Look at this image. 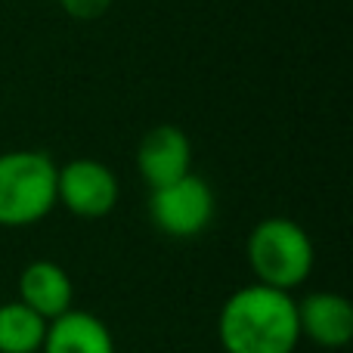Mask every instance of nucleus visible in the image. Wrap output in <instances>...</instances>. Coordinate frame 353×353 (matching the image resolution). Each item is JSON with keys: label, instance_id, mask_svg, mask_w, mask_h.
<instances>
[{"label": "nucleus", "instance_id": "obj_1", "mask_svg": "<svg viewBox=\"0 0 353 353\" xmlns=\"http://www.w3.org/2000/svg\"><path fill=\"white\" fill-rule=\"evenodd\" d=\"M217 341L223 353H294L301 344L294 298L261 282L232 292L220 307Z\"/></svg>", "mask_w": 353, "mask_h": 353}, {"label": "nucleus", "instance_id": "obj_2", "mask_svg": "<svg viewBox=\"0 0 353 353\" xmlns=\"http://www.w3.org/2000/svg\"><path fill=\"white\" fill-rule=\"evenodd\" d=\"M245 257L254 279L292 294L313 273L316 251L307 230L292 217H263L245 242Z\"/></svg>", "mask_w": 353, "mask_h": 353}, {"label": "nucleus", "instance_id": "obj_3", "mask_svg": "<svg viewBox=\"0 0 353 353\" xmlns=\"http://www.w3.org/2000/svg\"><path fill=\"white\" fill-rule=\"evenodd\" d=\"M56 165L47 152H0V226H34L56 208Z\"/></svg>", "mask_w": 353, "mask_h": 353}, {"label": "nucleus", "instance_id": "obj_4", "mask_svg": "<svg viewBox=\"0 0 353 353\" xmlns=\"http://www.w3.org/2000/svg\"><path fill=\"white\" fill-rule=\"evenodd\" d=\"M214 189L189 171L168 186L149 189V220L171 239H195L214 220Z\"/></svg>", "mask_w": 353, "mask_h": 353}, {"label": "nucleus", "instance_id": "obj_5", "mask_svg": "<svg viewBox=\"0 0 353 353\" xmlns=\"http://www.w3.org/2000/svg\"><path fill=\"white\" fill-rule=\"evenodd\" d=\"M121 183L115 171L97 159H72L56 171V205L81 220H99L115 211Z\"/></svg>", "mask_w": 353, "mask_h": 353}, {"label": "nucleus", "instance_id": "obj_6", "mask_svg": "<svg viewBox=\"0 0 353 353\" xmlns=\"http://www.w3.org/2000/svg\"><path fill=\"white\" fill-rule=\"evenodd\" d=\"M137 171L149 189L168 186L192 171V143L176 124H155L137 146Z\"/></svg>", "mask_w": 353, "mask_h": 353}, {"label": "nucleus", "instance_id": "obj_7", "mask_svg": "<svg viewBox=\"0 0 353 353\" xmlns=\"http://www.w3.org/2000/svg\"><path fill=\"white\" fill-rule=\"evenodd\" d=\"M298 307V332L323 350H341L353 341V304L338 292H310Z\"/></svg>", "mask_w": 353, "mask_h": 353}, {"label": "nucleus", "instance_id": "obj_8", "mask_svg": "<svg viewBox=\"0 0 353 353\" xmlns=\"http://www.w3.org/2000/svg\"><path fill=\"white\" fill-rule=\"evenodd\" d=\"M25 307L50 319L62 316L74 307V285L72 276L59 267L56 261H31L19 273V298Z\"/></svg>", "mask_w": 353, "mask_h": 353}, {"label": "nucleus", "instance_id": "obj_9", "mask_svg": "<svg viewBox=\"0 0 353 353\" xmlns=\"http://www.w3.org/2000/svg\"><path fill=\"white\" fill-rule=\"evenodd\" d=\"M41 353H115V338L97 313L72 307L47 323Z\"/></svg>", "mask_w": 353, "mask_h": 353}, {"label": "nucleus", "instance_id": "obj_10", "mask_svg": "<svg viewBox=\"0 0 353 353\" xmlns=\"http://www.w3.org/2000/svg\"><path fill=\"white\" fill-rule=\"evenodd\" d=\"M47 319L22 301L0 304V353H41Z\"/></svg>", "mask_w": 353, "mask_h": 353}, {"label": "nucleus", "instance_id": "obj_11", "mask_svg": "<svg viewBox=\"0 0 353 353\" xmlns=\"http://www.w3.org/2000/svg\"><path fill=\"white\" fill-rule=\"evenodd\" d=\"M112 3L115 0H59L62 10L78 22H97L99 16H105L112 10Z\"/></svg>", "mask_w": 353, "mask_h": 353}]
</instances>
